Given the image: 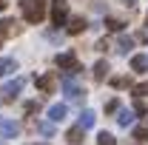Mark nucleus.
Returning a JSON list of instances; mask_svg holds the SVG:
<instances>
[{
    "label": "nucleus",
    "instance_id": "nucleus-1",
    "mask_svg": "<svg viewBox=\"0 0 148 145\" xmlns=\"http://www.w3.org/2000/svg\"><path fill=\"white\" fill-rule=\"evenodd\" d=\"M46 9H49L46 0H20V12L29 23H40L46 17Z\"/></svg>",
    "mask_w": 148,
    "mask_h": 145
},
{
    "label": "nucleus",
    "instance_id": "nucleus-2",
    "mask_svg": "<svg viewBox=\"0 0 148 145\" xmlns=\"http://www.w3.org/2000/svg\"><path fill=\"white\" fill-rule=\"evenodd\" d=\"M66 23H69V6H66V0H51V26L63 29Z\"/></svg>",
    "mask_w": 148,
    "mask_h": 145
},
{
    "label": "nucleus",
    "instance_id": "nucleus-3",
    "mask_svg": "<svg viewBox=\"0 0 148 145\" xmlns=\"http://www.w3.org/2000/svg\"><path fill=\"white\" fill-rule=\"evenodd\" d=\"M63 94H66L69 100H74V103H83V100H86V88H83L80 83H74L71 77H63Z\"/></svg>",
    "mask_w": 148,
    "mask_h": 145
},
{
    "label": "nucleus",
    "instance_id": "nucleus-4",
    "mask_svg": "<svg viewBox=\"0 0 148 145\" xmlns=\"http://www.w3.org/2000/svg\"><path fill=\"white\" fill-rule=\"evenodd\" d=\"M54 66H60V68H69L71 74H80V71H83V66L77 63V57H74L71 51H63V54H57V57H54Z\"/></svg>",
    "mask_w": 148,
    "mask_h": 145
},
{
    "label": "nucleus",
    "instance_id": "nucleus-5",
    "mask_svg": "<svg viewBox=\"0 0 148 145\" xmlns=\"http://www.w3.org/2000/svg\"><path fill=\"white\" fill-rule=\"evenodd\" d=\"M20 31H23V26H20L14 17H6V20H0V37L6 40V37H17Z\"/></svg>",
    "mask_w": 148,
    "mask_h": 145
},
{
    "label": "nucleus",
    "instance_id": "nucleus-6",
    "mask_svg": "<svg viewBox=\"0 0 148 145\" xmlns=\"http://www.w3.org/2000/svg\"><path fill=\"white\" fill-rule=\"evenodd\" d=\"M17 134H20V125L14 120H0V137L3 140H14Z\"/></svg>",
    "mask_w": 148,
    "mask_h": 145
},
{
    "label": "nucleus",
    "instance_id": "nucleus-7",
    "mask_svg": "<svg viewBox=\"0 0 148 145\" xmlns=\"http://www.w3.org/2000/svg\"><path fill=\"white\" fill-rule=\"evenodd\" d=\"M23 85H26V80H23V77H17V80H9V83L3 85V94H6V100H14L20 91H23Z\"/></svg>",
    "mask_w": 148,
    "mask_h": 145
},
{
    "label": "nucleus",
    "instance_id": "nucleus-8",
    "mask_svg": "<svg viewBox=\"0 0 148 145\" xmlns=\"http://www.w3.org/2000/svg\"><path fill=\"white\" fill-rule=\"evenodd\" d=\"M14 71H17V60H14V57H3V60H0V80H3V77H12Z\"/></svg>",
    "mask_w": 148,
    "mask_h": 145
},
{
    "label": "nucleus",
    "instance_id": "nucleus-9",
    "mask_svg": "<svg viewBox=\"0 0 148 145\" xmlns=\"http://www.w3.org/2000/svg\"><path fill=\"white\" fill-rule=\"evenodd\" d=\"M94 83H106L108 80V63L106 60H100V63H94Z\"/></svg>",
    "mask_w": 148,
    "mask_h": 145
},
{
    "label": "nucleus",
    "instance_id": "nucleus-10",
    "mask_svg": "<svg viewBox=\"0 0 148 145\" xmlns=\"http://www.w3.org/2000/svg\"><path fill=\"white\" fill-rule=\"evenodd\" d=\"M131 49H134V40H131V37H117V46H114V51H117V54H131Z\"/></svg>",
    "mask_w": 148,
    "mask_h": 145
},
{
    "label": "nucleus",
    "instance_id": "nucleus-11",
    "mask_svg": "<svg viewBox=\"0 0 148 145\" xmlns=\"http://www.w3.org/2000/svg\"><path fill=\"white\" fill-rule=\"evenodd\" d=\"M86 26H88V23H86L83 17H71L69 23H66V29H69V34H83V31H86Z\"/></svg>",
    "mask_w": 148,
    "mask_h": 145
},
{
    "label": "nucleus",
    "instance_id": "nucleus-12",
    "mask_svg": "<svg viewBox=\"0 0 148 145\" xmlns=\"http://www.w3.org/2000/svg\"><path fill=\"white\" fill-rule=\"evenodd\" d=\"M49 120H51V122H60V120H66V105H63V103L51 105V108H49Z\"/></svg>",
    "mask_w": 148,
    "mask_h": 145
},
{
    "label": "nucleus",
    "instance_id": "nucleus-13",
    "mask_svg": "<svg viewBox=\"0 0 148 145\" xmlns=\"http://www.w3.org/2000/svg\"><path fill=\"white\" fill-rule=\"evenodd\" d=\"M117 122H120L123 128H128L131 122H134V111H131V108H120V111H117Z\"/></svg>",
    "mask_w": 148,
    "mask_h": 145
},
{
    "label": "nucleus",
    "instance_id": "nucleus-14",
    "mask_svg": "<svg viewBox=\"0 0 148 145\" xmlns=\"http://www.w3.org/2000/svg\"><path fill=\"white\" fill-rule=\"evenodd\" d=\"M37 88H40V94H51L54 91V80L51 77H37Z\"/></svg>",
    "mask_w": 148,
    "mask_h": 145
},
{
    "label": "nucleus",
    "instance_id": "nucleus-15",
    "mask_svg": "<svg viewBox=\"0 0 148 145\" xmlns=\"http://www.w3.org/2000/svg\"><path fill=\"white\" fill-rule=\"evenodd\" d=\"M94 120H97V117H94V111H83V114H80V122H77V125L86 131V128H94Z\"/></svg>",
    "mask_w": 148,
    "mask_h": 145
},
{
    "label": "nucleus",
    "instance_id": "nucleus-16",
    "mask_svg": "<svg viewBox=\"0 0 148 145\" xmlns=\"http://www.w3.org/2000/svg\"><path fill=\"white\" fill-rule=\"evenodd\" d=\"M66 140H69L71 145H80V142H83V128H80V125L69 128V134H66Z\"/></svg>",
    "mask_w": 148,
    "mask_h": 145
},
{
    "label": "nucleus",
    "instance_id": "nucleus-17",
    "mask_svg": "<svg viewBox=\"0 0 148 145\" xmlns=\"http://www.w3.org/2000/svg\"><path fill=\"white\" fill-rule=\"evenodd\" d=\"M106 29H108L111 34H120V31L125 29V23H123V20H117V17H108V20H106Z\"/></svg>",
    "mask_w": 148,
    "mask_h": 145
},
{
    "label": "nucleus",
    "instance_id": "nucleus-18",
    "mask_svg": "<svg viewBox=\"0 0 148 145\" xmlns=\"http://www.w3.org/2000/svg\"><path fill=\"white\" fill-rule=\"evenodd\" d=\"M148 68V57H131V71H145Z\"/></svg>",
    "mask_w": 148,
    "mask_h": 145
},
{
    "label": "nucleus",
    "instance_id": "nucleus-19",
    "mask_svg": "<svg viewBox=\"0 0 148 145\" xmlns=\"http://www.w3.org/2000/svg\"><path fill=\"white\" fill-rule=\"evenodd\" d=\"M97 145H117V140L111 137L108 131H100V134H97Z\"/></svg>",
    "mask_w": 148,
    "mask_h": 145
},
{
    "label": "nucleus",
    "instance_id": "nucleus-20",
    "mask_svg": "<svg viewBox=\"0 0 148 145\" xmlns=\"http://www.w3.org/2000/svg\"><path fill=\"white\" fill-rule=\"evenodd\" d=\"M111 85H114V88H131V77H114Z\"/></svg>",
    "mask_w": 148,
    "mask_h": 145
},
{
    "label": "nucleus",
    "instance_id": "nucleus-21",
    "mask_svg": "<svg viewBox=\"0 0 148 145\" xmlns=\"http://www.w3.org/2000/svg\"><path fill=\"white\" fill-rule=\"evenodd\" d=\"M131 111H134V117H145V114H148V108H145L143 100H134V108H131Z\"/></svg>",
    "mask_w": 148,
    "mask_h": 145
},
{
    "label": "nucleus",
    "instance_id": "nucleus-22",
    "mask_svg": "<svg viewBox=\"0 0 148 145\" xmlns=\"http://www.w3.org/2000/svg\"><path fill=\"white\" fill-rule=\"evenodd\" d=\"M40 134H43V137H54V122H40Z\"/></svg>",
    "mask_w": 148,
    "mask_h": 145
},
{
    "label": "nucleus",
    "instance_id": "nucleus-23",
    "mask_svg": "<svg viewBox=\"0 0 148 145\" xmlns=\"http://www.w3.org/2000/svg\"><path fill=\"white\" fill-rule=\"evenodd\" d=\"M134 140H143V142H148V125H140L137 131H134Z\"/></svg>",
    "mask_w": 148,
    "mask_h": 145
},
{
    "label": "nucleus",
    "instance_id": "nucleus-24",
    "mask_svg": "<svg viewBox=\"0 0 148 145\" xmlns=\"http://www.w3.org/2000/svg\"><path fill=\"white\" fill-rule=\"evenodd\" d=\"M37 111H40V103L37 100H29L26 103V114H37Z\"/></svg>",
    "mask_w": 148,
    "mask_h": 145
},
{
    "label": "nucleus",
    "instance_id": "nucleus-25",
    "mask_svg": "<svg viewBox=\"0 0 148 145\" xmlns=\"http://www.w3.org/2000/svg\"><path fill=\"white\" fill-rule=\"evenodd\" d=\"M114 111H120V100H108L106 103V114H114Z\"/></svg>",
    "mask_w": 148,
    "mask_h": 145
},
{
    "label": "nucleus",
    "instance_id": "nucleus-26",
    "mask_svg": "<svg viewBox=\"0 0 148 145\" xmlns=\"http://www.w3.org/2000/svg\"><path fill=\"white\" fill-rule=\"evenodd\" d=\"M134 94L140 97V94H145L148 97V83H140V85H134Z\"/></svg>",
    "mask_w": 148,
    "mask_h": 145
},
{
    "label": "nucleus",
    "instance_id": "nucleus-27",
    "mask_svg": "<svg viewBox=\"0 0 148 145\" xmlns=\"http://www.w3.org/2000/svg\"><path fill=\"white\" fill-rule=\"evenodd\" d=\"M97 51H111V46H108V40H100V43H97Z\"/></svg>",
    "mask_w": 148,
    "mask_h": 145
},
{
    "label": "nucleus",
    "instance_id": "nucleus-28",
    "mask_svg": "<svg viewBox=\"0 0 148 145\" xmlns=\"http://www.w3.org/2000/svg\"><path fill=\"white\" fill-rule=\"evenodd\" d=\"M140 40H143V43H148V29H145V31H140Z\"/></svg>",
    "mask_w": 148,
    "mask_h": 145
},
{
    "label": "nucleus",
    "instance_id": "nucleus-29",
    "mask_svg": "<svg viewBox=\"0 0 148 145\" xmlns=\"http://www.w3.org/2000/svg\"><path fill=\"white\" fill-rule=\"evenodd\" d=\"M6 6H9V3H6V0H0V9H6Z\"/></svg>",
    "mask_w": 148,
    "mask_h": 145
},
{
    "label": "nucleus",
    "instance_id": "nucleus-30",
    "mask_svg": "<svg viewBox=\"0 0 148 145\" xmlns=\"http://www.w3.org/2000/svg\"><path fill=\"white\" fill-rule=\"evenodd\" d=\"M0 145H6V140H0Z\"/></svg>",
    "mask_w": 148,
    "mask_h": 145
},
{
    "label": "nucleus",
    "instance_id": "nucleus-31",
    "mask_svg": "<svg viewBox=\"0 0 148 145\" xmlns=\"http://www.w3.org/2000/svg\"><path fill=\"white\" fill-rule=\"evenodd\" d=\"M0 43H3V37H0Z\"/></svg>",
    "mask_w": 148,
    "mask_h": 145
}]
</instances>
